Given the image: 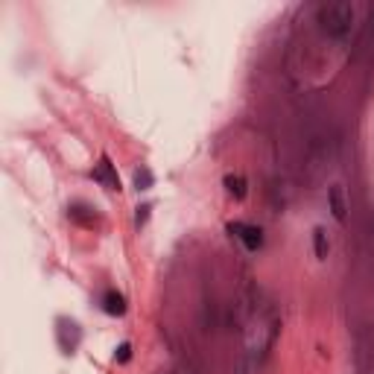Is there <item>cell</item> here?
<instances>
[{
  "mask_svg": "<svg viewBox=\"0 0 374 374\" xmlns=\"http://www.w3.org/2000/svg\"><path fill=\"white\" fill-rule=\"evenodd\" d=\"M225 184H228V193H231V196H237V199L246 196V181L240 178V176H228Z\"/></svg>",
  "mask_w": 374,
  "mask_h": 374,
  "instance_id": "cell-7",
  "label": "cell"
},
{
  "mask_svg": "<svg viewBox=\"0 0 374 374\" xmlns=\"http://www.w3.org/2000/svg\"><path fill=\"white\" fill-rule=\"evenodd\" d=\"M354 18H357L354 4H325L319 9V26H322V33L333 41H345L351 36Z\"/></svg>",
  "mask_w": 374,
  "mask_h": 374,
  "instance_id": "cell-1",
  "label": "cell"
},
{
  "mask_svg": "<svg viewBox=\"0 0 374 374\" xmlns=\"http://www.w3.org/2000/svg\"><path fill=\"white\" fill-rule=\"evenodd\" d=\"M94 178L105 187V191H120V178H117V173H114V167H112V161L109 158H102V161L97 164V170H94Z\"/></svg>",
  "mask_w": 374,
  "mask_h": 374,
  "instance_id": "cell-2",
  "label": "cell"
},
{
  "mask_svg": "<svg viewBox=\"0 0 374 374\" xmlns=\"http://www.w3.org/2000/svg\"><path fill=\"white\" fill-rule=\"evenodd\" d=\"M135 181H138V191H146V187L152 184V176H149L146 170H144V173L138 170V173H135Z\"/></svg>",
  "mask_w": 374,
  "mask_h": 374,
  "instance_id": "cell-8",
  "label": "cell"
},
{
  "mask_svg": "<svg viewBox=\"0 0 374 374\" xmlns=\"http://www.w3.org/2000/svg\"><path fill=\"white\" fill-rule=\"evenodd\" d=\"M313 246H316V257H319V260H325V257H328L331 243H328L325 228H316V231H313Z\"/></svg>",
  "mask_w": 374,
  "mask_h": 374,
  "instance_id": "cell-5",
  "label": "cell"
},
{
  "mask_svg": "<svg viewBox=\"0 0 374 374\" xmlns=\"http://www.w3.org/2000/svg\"><path fill=\"white\" fill-rule=\"evenodd\" d=\"M231 234H237L240 240L246 243V249H260V243H263V237H260V228H255V225H246V223H231Z\"/></svg>",
  "mask_w": 374,
  "mask_h": 374,
  "instance_id": "cell-3",
  "label": "cell"
},
{
  "mask_svg": "<svg viewBox=\"0 0 374 374\" xmlns=\"http://www.w3.org/2000/svg\"><path fill=\"white\" fill-rule=\"evenodd\" d=\"M331 208H333V217L345 220V202H342V187H331Z\"/></svg>",
  "mask_w": 374,
  "mask_h": 374,
  "instance_id": "cell-6",
  "label": "cell"
},
{
  "mask_svg": "<svg viewBox=\"0 0 374 374\" xmlns=\"http://www.w3.org/2000/svg\"><path fill=\"white\" fill-rule=\"evenodd\" d=\"M102 307L105 313H112V316H120L126 310V299L120 296V292H105V299H102Z\"/></svg>",
  "mask_w": 374,
  "mask_h": 374,
  "instance_id": "cell-4",
  "label": "cell"
},
{
  "mask_svg": "<svg viewBox=\"0 0 374 374\" xmlns=\"http://www.w3.org/2000/svg\"><path fill=\"white\" fill-rule=\"evenodd\" d=\"M120 360H129V345H120Z\"/></svg>",
  "mask_w": 374,
  "mask_h": 374,
  "instance_id": "cell-9",
  "label": "cell"
}]
</instances>
